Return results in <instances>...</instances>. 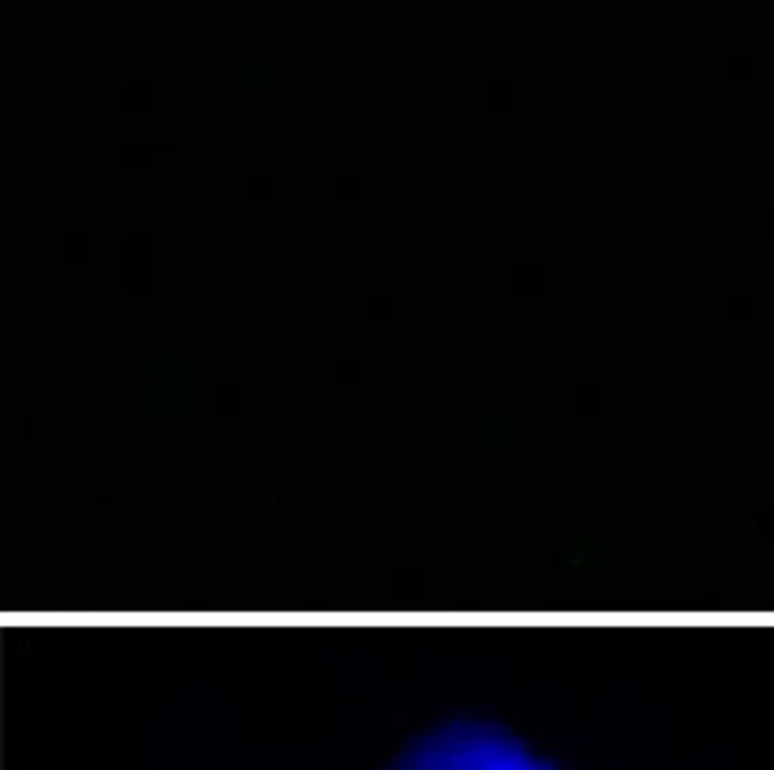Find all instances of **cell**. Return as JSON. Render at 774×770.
<instances>
[{
    "label": "cell",
    "mask_w": 774,
    "mask_h": 770,
    "mask_svg": "<svg viewBox=\"0 0 774 770\" xmlns=\"http://www.w3.org/2000/svg\"><path fill=\"white\" fill-rule=\"evenodd\" d=\"M412 770H540L529 759H518L514 752L502 748H454V752H438L424 759Z\"/></svg>",
    "instance_id": "1"
}]
</instances>
